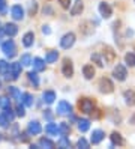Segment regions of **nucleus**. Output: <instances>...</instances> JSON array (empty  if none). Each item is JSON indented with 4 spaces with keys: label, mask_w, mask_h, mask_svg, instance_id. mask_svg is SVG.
Listing matches in <instances>:
<instances>
[{
    "label": "nucleus",
    "mask_w": 135,
    "mask_h": 149,
    "mask_svg": "<svg viewBox=\"0 0 135 149\" xmlns=\"http://www.w3.org/2000/svg\"><path fill=\"white\" fill-rule=\"evenodd\" d=\"M95 100L92 98H81L78 101V109L83 111V113H92L95 109Z\"/></svg>",
    "instance_id": "f257e3e1"
},
{
    "label": "nucleus",
    "mask_w": 135,
    "mask_h": 149,
    "mask_svg": "<svg viewBox=\"0 0 135 149\" xmlns=\"http://www.w3.org/2000/svg\"><path fill=\"white\" fill-rule=\"evenodd\" d=\"M20 74H21V62H18V63H11L9 65V71L6 72V78L9 80H17L18 77H20Z\"/></svg>",
    "instance_id": "f03ea898"
},
{
    "label": "nucleus",
    "mask_w": 135,
    "mask_h": 149,
    "mask_svg": "<svg viewBox=\"0 0 135 149\" xmlns=\"http://www.w3.org/2000/svg\"><path fill=\"white\" fill-rule=\"evenodd\" d=\"M2 51L9 57V59H12L15 54H17V48H15V44L12 39H9L6 42H3V45H2Z\"/></svg>",
    "instance_id": "7ed1b4c3"
},
{
    "label": "nucleus",
    "mask_w": 135,
    "mask_h": 149,
    "mask_svg": "<svg viewBox=\"0 0 135 149\" xmlns=\"http://www.w3.org/2000/svg\"><path fill=\"white\" fill-rule=\"evenodd\" d=\"M99 91H101L102 93H111L114 91V84L113 81L110 80V78H101L99 80Z\"/></svg>",
    "instance_id": "20e7f679"
},
{
    "label": "nucleus",
    "mask_w": 135,
    "mask_h": 149,
    "mask_svg": "<svg viewBox=\"0 0 135 149\" xmlns=\"http://www.w3.org/2000/svg\"><path fill=\"white\" fill-rule=\"evenodd\" d=\"M74 42H75V35L72 32H69V33H66L65 36L60 39V47L68 50V48H71L72 45H74Z\"/></svg>",
    "instance_id": "39448f33"
},
{
    "label": "nucleus",
    "mask_w": 135,
    "mask_h": 149,
    "mask_svg": "<svg viewBox=\"0 0 135 149\" xmlns=\"http://www.w3.org/2000/svg\"><path fill=\"white\" fill-rule=\"evenodd\" d=\"M113 75L116 80H119V81H123L126 80V75H128V72H126V68L123 65H117L114 69H113Z\"/></svg>",
    "instance_id": "423d86ee"
},
{
    "label": "nucleus",
    "mask_w": 135,
    "mask_h": 149,
    "mask_svg": "<svg viewBox=\"0 0 135 149\" xmlns=\"http://www.w3.org/2000/svg\"><path fill=\"white\" fill-rule=\"evenodd\" d=\"M62 72H63V75H65V77H68V78L74 75V66H72V62H71L69 59H65V60H63Z\"/></svg>",
    "instance_id": "0eeeda50"
},
{
    "label": "nucleus",
    "mask_w": 135,
    "mask_h": 149,
    "mask_svg": "<svg viewBox=\"0 0 135 149\" xmlns=\"http://www.w3.org/2000/svg\"><path fill=\"white\" fill-rule=\"evenodd\" d=\"M71 111H72V107H71V104L66 102V101H60L59 102V107H57V113L62 116H65V115H71Z\"/></svg>",
    "instance_id": "6e6552de"
},
{
    "label": "nucleus",
    "mask_w": 135,
    "mask_h": 149,
    "mask_svg": "<svg viewBox=\"0 0 135 149\" xmlns=\"http://www.w3.org/2000/svg\"><path fill=\"white\" fill-rule=\"evenodd\" d=\"M41 131H42V128H41V124L38 120H32L29 124V127H27V133L32 136H38Z\"/></svg>",
    "instance_id": "1a4fd4ad"
},
{
    "label": "nucleus",
    "mask_w": 135,
    "mask_h": 149,
    "mask_svg": "<svg viewBox=\"0 0 135 149\" xmlns=\"http://www.w3.org/2000/svg\"><path fill=\"white\" fill-rule=\"evenodd\" d=\"M102 56H104L105 63H113L114 60H116V53L113 51V48H110V47H104V53H102Z\"/></svg>",
    "instance_id": "9d476101"
},
{
    "label": "nucleus",
    "mask_w": 135,
    "mask_h": 149,
    "mask_svg": "<svg viewBox=\"0 0 135 149\" xmlns=\"http://www.w3.org/2000/svg\"><path fill=\"white\" fill-rule=\"evenodd\" d=\"M99 12H101V15L104 17V18H110V17L113 15V9H111V6L102 2V3H99Z\"/></svg>",
    "instance_id": "9b49d317"
},
{
    "label": "nucleus",
    "mask_w": 135,
    "mask_h": 149,
    "mask_svg": "<svg viewBox=\"0 0 135 149\" xmlns=\"http://www.w3.org/2000/svg\"><path fill=\"white\" fill-rule=\"evenodd\" d=\"M105 137V133L102 130H95L93 133H92V143L93 145H98V143H101L102 140Z\"/></svg>",
    "instance_id": "f8f14e48"
},
{
    "label": "nucleus",
    "mask_w": 135,
    "mask_h": 149,
    "mask_svg": "<svg viewBox=\"0 0 135 149\" xmlns=\"http://www.w3.org/2000/svg\"><path fill=\"white\" fill-rule=\"evenodd\" d=\"M110 139H111V148L113 146H123L125 145V140H123V137L119 134V133H116V131H114V133H111V136H110Z\"/></svg>",
    "instance_id": "ddd939ff"
},
{
    "label": "nucleus",
    "mask_w": 135,
    "mask_h": 149,
    "mask_svg": "<svg viewBox=\"0 0 135 149\" xmlns=\"http://www.w3.org/2000/svg\"><path fill=\"white\" fill-rule=\"evenodd\" d=\"M23 17H24V11H23V8L20 5H15L12 8V18L14 20H23Z\"/></svg>",
    "instance_id": "4468645a"
},
{
    "label": "nucleus",
    "mask_w": 135,
    "mask_h": 149,
    "mask_svg": "<svg viewBox=\"0 0 135 149\" xmlns=\"http://www.w3.org/2000/svg\"><path fill=\"white\" fill-rule=\"evenodd\" d=\"M123 96H125V102L128 106H135V92L134 91H125Z\"/></svg>",
    "instance_id": "2eb2a0df"
},
{
    "label": "nucleus",
    "mask_w": 135,
    "mask_h": 149,
    "mask_svg": "<svg viewBox=\"0 0 135 149\" xmlns=\"http://www.w3.org/2000/svg\"><path fill=\"white\" fill-rule=\"evenodd\" d=\"M83 9H84L83 2H81V0H77V2L74 3V6H72V9H71V14L74 15V17H75V15H81Z\"/></svg>",
    "instance_id": "dca6fc26"
},
{
    "label": "nucleus",
    "mask_w": 135,
    "mask_h": 149,
    "mask_svg": "<svg viewBox=\"0 0 135 149\" xmlns=\"http://www.w3.org/2000/svg\"><path fill=\"white\" fill-rule=\"evenodd\" d=\"M3 32L8 35V36H15V35L18 33V27H17L15 24H12V23H8V24L5 26Z\"/></svg>",
    "instance_id": "f3484780"
},
{
    "label": "nucleus",
    "mask_w": 135,
    "mask_h": 149,
    "mask_svg": "<svg viewBox=\"0 0 135 149\" xmlns=\"http://www.w3.org/2000/svg\"><path fill=\"white\" fill-rule=\"evenodd\" d=\"M33 41H35L33 32H27L24 36H23V45H24V47H32V45H33Z\"/></svg>",
    "instance_id": "a211bd4d"
},
{
    "label": "nucleus",
    "mask_w": 135,
    "mask_h": 149,
    "mask_svg": "<svg viewBox=\"0 0 135 149\" xmlns=\"http://www.w3.org/2000/svg\"><path fill=\"white\" fill-rule=\"evenodd\" d=\"M83 74H84V77L87 78V80L93 78V77H95V66H93V65H84Z\"/></svg>",
    "instance_id": "6ab92c4d"
},
{
    "label": "nucleus",
    "mask_w": 135,
    "mask_h": 149,
    "mask_svg": "<svg viewBox=\"0 0 135 149\" xmlns=\"http://www.w3.org/2000/svg\"><path fill=\"white\" fill-rule=\"evenodd\" d=\"M42 98H44V102H47V104H53L54 100H56V93H54L53 91H45L44 95H42Z\"/></svg>",
    "instance_id": "aec40b11"
},
{
    "label": "nucleus",
    "mask_w": 135,
    "mask_h": 149,
    "mask_svg": "<svg viewBox=\"0 0 135 149\" xmlns=\"http://www.w3.org/2000/svg\"><path fill=\"white\" fill-rule=\"evenodd\" d=\"M21 102L24 104L26 107H32V106H33V96H32L30 93H27V92L23 93V95H21Z\"/></svg>",
    "instance_id": "412c9836"
},
{
    "label": "nucleus",
    "mask_w": 135,
    "mask_h": 149,
    "mask_svg": "<svg viewBox=\"0 0 135 149\" xmlns=\"http://www.w3.org/2000/svg\"><path fill=\"white\" fill-rule=\"evenodd\" d=\"M45 130H47V133H48L50 136H57V134H60V127H57L56 124H48Z\"/></svg>",
    "instance_id": "4be33fe9"
},
{
    "label": "nucleus",
    "mask_w": 135,
    "mask_h": 149,
    "mask_svg": "<svg viewBox=\"0 0 135 149\" xmlns=\"http://www.w3.org/2000/svg\"><path fill=\"white\" fill-rule=\"evenodd\" d=\"M33 68H35V71H44L45 69V62L42 59H39V57H35L33 59Z\"/></svg>",
    "instance_id": "5701e85b"
},
{
    "label": "nucleus",
    "mask_w": 135,
    "mask_h": 149,
    "mask_svg": "<svg viewBox=\"0 0 135 149\" xmlns=\"http://www.w3.org/2000/svg\"><path fill=\"white\" fill-rule=\"evenodd\" d=\"M89 128H90V120L89 119H80L78 120V130L81 133H86Z\"/></svg>",
    "instance_id": "b1692460"
},
{
    "label": "nucleus",
    "mask_w": 135,
    "mask_h": 149,
    "mask_svg": "<svg viewBox=\"0 0 135 149\" xmlns=\"http://www.w3.org/2000/svg\"><path fill=\"white\" fill-rule=\"evenodd\" d=\"M57 57H59V53H57V51H54V50H51V51L47 53V56H45V62H47V63H53V62H56V60H57Z\"/></svg>",
    "instance_id": "393cba45"
},
{
    "label": "nucleus",
    "mask_w": 135,
    "mask_h": 149,
    "mask_svg": "<svg viewBox=\"0 0 135 149\" xmlns=\"http://www.w3.org/2000/svg\"><path fill=\"white\" fill-rule=\"evenodd\" d=\"M90 57H92V60H93V62H95L99 68H102V66L105 65V60H104V57H101V54H99V53H93Z\"/></svg>",
    "instance_id": "a878e982"
},
{
    "label": "nucleus",
    "mask_w": 135,
    "mask_h": 149,
    "mask_svg": "<svg viewBox=\"0 0 135 149\" xmlns=\"http://www.w3.org/2000/svg\"><path fill=\"white\" fill-rule=\"evenodd\" d=\"M57 146H59L60 149H68V148H71V142H69V139H68L66 136H62V139L59 140Z\"/></svg>",
    "instance_id": "bb28decb"
},
{
    "label": "nucleus",
    "mask_w": 135,
    "mask_h": 149,
    "mask_svg": "<svg viewBox=\"0 0 135 149\" xmlns=\"http://www.w3.org/2000/svg\"><path fill=\"white\" fill-rule=\"evenodd\" d=\"M39 146H41V148H47V149H53V148H54V143L51 142L50 139H44V137H42V139L39 140Z\"/></svg>",
    "instance_id": "cd10ccee"
},
{
    "label": "nucleus",
    "mask_w": 135,
    "mask_h": 149,
    "mask_svg": "<svg viewBox=\"0 0 135 149\" xmlns=\"http://www.w3.org/2000/svg\"><path fill=\"white\" fill-rule=\"evenodd\" d=\"M59 127H60V134H62V136H68V134L71 133V125L66 124V122H62Z\"/></svg>",
    "instance_id": "c85d7f7f"
},
{
    "label": "nucleus",
    "mask_w": 135,
    "mask_h": 149,
    "mask_svg": "<svg viewBox=\"0 0 135 149\" xmlns=\"http://www.w3.org/2000/svg\"><path fill=\"white\" fill-rule=\"evenodd\" d=\"M9 93L12 95V98H14V100H18V101L21 100V92L18 91L17 87H14V86H9Z\"/></svg>",
    "instance_id": "c756f323"
},
{
    "label": "nucleus",
    "mask_w": 135,
    "mask_h": 149,
    "mask_svg": "<svg viewBox=\"0 0 135 149\" xmlns=\"http://www.w3.org/2000/svg\"><path fill=\"white\" fill-rule=\"evenodd\" d=\"M125 62L128 66H135V54L134 53H128L125 56Z\"/></svg>",
    "instance_id": "7c9ffc66"
},
{
    "label": "nucleus",
    "mask_w": 135,
    "mask_h": 149,
    "mask_svg": "<svg viewBox=\"0 0 135 149\" xmlns=\"http://www.w3.org/2000/svg\"><path fill=\"white\" fill-rule=\"evenodd\" d=\"M27 77H29V80L33 83V86H35V87H38V86H39V78H38V75H36V72L30 71L29 74H27Z\"/></svg>",
    "instance_id": "2f4dec72"
},
{
    "label": "nucleus",
    "mask_w": 135,
    "mask_h": 149,
    "mask_svg": "<svg viewBox=\"0 0 135 149\" xmlns=\"http://www.w3.org/2000/svg\"><path fill=\"white\" fill-rule=\"evenodd\" d=\"M21 65L23 66H29V65H32L33 62H32V57H30V54H24V56H21Z\"/></svg>",
    "instance_id": "473e14b6"
},
{
    "label": "nucleus",
    "mask_w": 135,
    "mask_h": 149,
    "mask_svg": "<svg viewBox=\"0 0 135 149\" xmlns=\"http://www.w3.org/2000/svg\"><path fill=\"white\" fill-rule=\"evenodd\" d=\"M3 115H5V116H6L9 120H12V119H14V116H15L11 107H6V109H3Z\"/></svg>",
    "instance_id": "72a5a7b5"
},
{
    "label": "nucleus",
    "mask_w": 135,
    "mask_h": 149,
    "mask_svg": "<svg viewBox=\"0 0 135 149\" xmlns=\"http://www.w3.org/2000/svg\"><path fill=\"white\" fill-rule=\"evenodd\" d=\"M36 12H38V3H36V2H32L30 6H29V14L33 17V15H36Z\"/></svg>",
    "instance_id": "f704fd0d"
},
{
    "label": "nucleus",
    "mask_w": 135,
    "mask_h": 149,
    "mask_svg": "<svg viewBox=\"0 0 135 149\" xmlns=\"http://www.w3.org/2000/svg\"><path fill=\"white\" fill-rule=\"evenodd\" d=\"M77 146H78V148H83V149H89V142H87L86 139L81 137L78 142H77Z\"/></svg>",
    "instance_id": "c9c22d12"
},
{
    "label": "nucleus",
    "mask_w": 135,
    "mask_h": 149,
    "mask_svg": "<svg viewBox=\"0 0 135 149\" xmlns=\"http://www.w3.org/2000/svg\"><path fill=\"white\" fill-rule=\"evenodd\" d=\"M0 107H3V109L11 107V101H9L6 96H2V98H0Z\"/></svg>",
    "instance_id": "e433bc0d"
},
{
    "label": "nucleus",
    "mask_w": 135,
    "mask_h": 149,
    "mask_svg": "<svg viewBox=\"0 0 135 149\" xmlns=\"http://www.w3.org/2000/svg\"><path fill=\"white\" fill-rule=\"evenodd\" d=\"M15 111H17V116H20V118L26 116V110H24V107L21 106V104H18V106H17Z\"/></svg>",
    "instance_id": "4c0bfd02"
},
{
    "label": "nucleus",
    "mask_w": 135,
    "mask_h": 149,
    "mask_svg": "<svg viewBox=\"0 0 135 149\" xmlns=\"http://www.w3.org/2000/svg\"><path fill=\"white\" fill-rule=\"evenodd\" d=\"M8 124H9V119H8L5 115H0V127L6 128V127H8Z\"/></svg>",
    "instance_id": "58836bf2"
},
{
    "label": "nucleus",
    "mask_w": 135,
    "mask_h": 149,
    "mask_svg": "<svg viewBox=\"0 0 135 149\" xmlns=\"http://www.w3.org/2000/svg\"><path fill=\"white\" fill-rule=\"evenodd\" d=\"M59 2H60V5H62L63 9H68L69 5H71V0H59Z\"/></svg>",
    "instance_id": "ea45409f"
},
{
    "label": "nucleus",
    "mask_w": 135,
    "mask_h": 149,
    "mask_svg": "<svg viewBox=\"0 0 135 149\" xmlns=\"http://www.w3.org/2000/svg\"><path fill=\"white\" fill-rule=\"evenodd\" d=\"M6 12V0H0V14Z\"/></svg>",
    "instance_id": "a19ab883"
},
{
    "label": "nucleus",
    "mask_w": 135,
    "mask_h": 149,
    "mask_svg": "<svg viewBox=\"0 0 135 149\" xmlns=\"http://www.w3.org/2000/svg\"><path fill=\"white\" fill-rule=\"evenodd\" d=\"M42 33H44V35H50V33H51L50 26H42Z\"/></svg>",
    "instance_id": "79ce46f5"
},
{
    "label": "nucleus",
    "mask_w": 135,
    "mask_h": 149,
    "mask_svg": "<svg viewBox=\"0 0 135 149\" xmlns=\"http://www.w3.org/2000/svg\"><path fill=\"white\" fill-rule=\"evenodd\" d=\"M44 116L47 118L48 120H51V119H53V115H51V110H45V113H44Z\"/></svg>",
    "instance_id": "37998d69"
},
{
    "label": "nucleus",
    "mask_w": 135,
    "mask_h": 149,
    "mask_svg": "<svg viewBox=\"0 0 135 149\" xmlns=\"http://www.w3.org/2000/svg\"><path fill=\"white\" fill-rule=\"evenodd\" d=\"M92 116L98 119V118H101V113H99V110H95V109H93V111H92Z\"/></svg>",
    "instance_id": "c03bdc74"
},
{
    "label": "nucleus",
    "mask_w": 135,
    "mask_h": 149,
    "mask_svg": "<svg viewBox=\"0 0 135 149\" xmlns=\"http://www.w3.org/2000/svg\"><path fill=\"white\" fill-rule=\"evenodd\" d=\"M131 124H132V125H135V113H134L132 118H131Z\"/></svg>",
    "instance_id": "a18cd8bd"
},
{
    "label": "nucleus",
    "mask_w": 135,
    "mask_h": 149,
    "mask_svg": "<svg viewBox=\"0 0 135 149\" xmlns=\"http://www.w3.org/2000/svg\"><path fill=\"white\" fill-rule=\"evenodd\" d=\"M134 48H135V41H134Z\"/></svg>",
    "instance_id": "49530a36"
},
{
    "label": "nucleus",
    "mask_w": 135,
    "mask_h": 149,
    "mask_svg": "<svg viewBox=\"0 0 135 149\" xmlns=\"http://www.w3.org/2000/svg\"><path fill=\"white\" fill-rule=\"evenodd\" d=\"M0 86H2V81H0Z\"/></svg>",
    "instance_id": "de8ad7c7"
},
{
    "label": "nucleus",
    "mask_w": 135,
    "mask_h": 149,
    "mask_svg": "<svg viewBox=\"0 0 135 149\" xmlns=\"http://www.w3.org/2000/svg\"><path fill=\"white\" fill-rule=\"evenodd\" d=\"M0 140H2V136H0Z\"/></svg>",
    "instance_id": "09e8293b"
}]
</instances>
